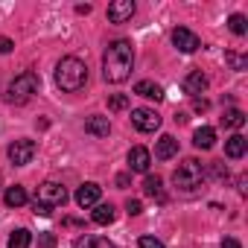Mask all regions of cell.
I'll return each mask as SVG.
<instances>
[{"instance_id":"obj_31","label":"cell","mask_w":248,"mask_h":248,"mask_svg":"<svg viewBox=\"0 0 248 248\" xmlns=\"http://www.w3.org/2000/svg\"><path fill=\"white\" fill-rule=\"evenodd\" d=\"M12 47H15V44H12V38H0V53H3V56H6V53H12Z\"/></svg>"},{"instance_id":"obj_15","label":"cell","mask_w":248,"mask_h":248,"mask_svg":"<svg viewBox=\"0 0 248 248\" xmlns=\"http://www.w3.org/2000/svg\"><path fill=\"white\" fill-rule=\"evenodd\" d=\"M135 93H138V96H143V99H155V102H161V99H164L161 85H155V82H149V79L138 82V85H135Z\"/></svg>"},{"instance_id":"obj_26","label":"cell","mask_w":248,"mask_h":248,"mask_svg":"<svg viewBox=\"0 0 248 248\" xmlns=\"http://www.w3.org/2000/svg\"><path fill=\"white\" fill-rule=\"evenodd\" d=\"M225 59L231 62V67H233V70H245V67H248V59H245V56H236V53H225Z\"/></svg>"},{"instance_id":"obj_34","label":"cell","mask_w":248,"mask_h":248,"mask_svg":"<svg viewBox=\"0 0 248 248\" xmlns=\"http://www.w3.org/2000/svg\"><path fill=\"white\" fill-rule=\"evenodd\" d=\"M126 184H129V175H126V172L117 175V187H126Z\"/></svg>"},{"instance_id":"obj_12","label":"cell","mask_w":248,"mask_h":248,"mask_svg":"<svg viewBox=\"0 0 248 248\" xmlns=\"http://www.w3.org/2000/svg\"><path fill=\"white\" fill-rule=\"evenodd\" d=\"M99 193H102V187L93 184V181H88V184H82V187L76 190V204H79V207H91V204L99 202Z\"/></svg>"},{"instance_id":"obj_33","label":"cell","mask_w":248,"mask_h":248,"mask_svg":"<svg viewBox=\"0 0 248 248\" xmlns=\"http://www.w3.org/2000/svg\"><path fill=\"white\" fill-rule=\"evenodd\" d=\"M213 172H216V175H219V178H228V170H225V167H222V164H219V161H216V164H213Z\"/></svg>"},{"instance_id":"obj_6","label":"cell","mask_w":248,"mask_h":248,"mask_svg":"<svg viewBox=\"0 0 248 248\" xmlns=\"http://www.w3.org/2000/svg\"><path fill=\"white\" fill-rule=\"evenodd\" d=\"M6 155L15 167H27L35 158V140H15V143H9Z\"/></svg>"},{"instance_id":"obj_21","label":"cell","mask_w":248,"mask_h":248,"mask_svg":"<svg viewBox=\"0 0 248 248\" xmlns=\"http://www.w3.org/2000/svg\"><path fill=\"white\" fill-rule=\"evenodd\" d=\"M27 199H30V196H27V190H24L21 184L9 187V190H6V196H3V202H6L9 207H21V204H27Z\"/></svg>"},{"instance_id":"obj_4","label":"cell","mask_w":248,"mask_h":248,"mask_svg":"<svg viewBox=\"0 0 248 248\" xmlns=\"http://www.w3.org/2000/svg\"><path fill=\"white\" fill-rule=\"evenodd\" d=\"M202 181H204V167H202L196 158L181 161L178 170L172 172V184H175L178 190H184V193H193L196 187H202Z\"/></svg>"},{"instance_id":"obj_17","label":"cell","mask_w":248,"mask_h":248,"mask_svg":"<svg viewBox=\"0 0 248 248\" xmlns=\"http://www.w3.org/2000/svg\"><path fill=\"white\" fill-rule=\"evenodd\" d=\"M213 143H216V132L210 126L196 129V135H193V146L196 149H213Z\"/></svg>"},{"instance_id":"obj_19","label":"cell","mask_w":248,"mask_h":248,"mask_svg":"<svg viewBox=\"0 0 248 248\" xmlns=\"http://www.w3.org/2000/svg\"><path fill=\"white\" fill-rule=\"evenodd\" d=\"M143 193L149 196V199H155V202H164L167 196H164V181L158 178V175H146V181H143Z\"/></svg>"},{"instance_id":"obj_18","label":"cell","mask_w":248,"mask_h":248,"mask_svg":"<svg viewBox=\"0 0 248 248\" xmlns=\"http://www.w3.org/2000/svg\"><path fill=\"white\" fill-rule=\"evenodd\" d=\"M245 149H248V140L242 138V135H233V138H228V143H225V155L228 158H242L245 155Z\"/></svg>"},{"instance_id":"obj_14","label":"cell","mask_w":248,"mask_h":248,"mask_svg":"<svg viewBox=\"0 0 248 248\" xmlns=\"http://www.w3.org/2000/svg\"><path fill=\"white\" fill-rule=\"evenodd\" d=\"M85 132H88V135H93V138H108L111 123H108V117H88Z\"/></svg>"},{"instance_id":"obj_8","label":"cell","mask_w":248,"mask_h":248,"mask_svg":"<svg viewBox=\"0 0 248 248\" xmlns=\"http://www.w3.org/2000/svg\"><path fill=\"white\" fill-rule=\"evenodd\" d=\"M172 44H175L181 53H196V50L202 47V38H199L193 30L178 27V30H172Z\"/></svg>"},{"instance_id":"obj_10","label":"cell","mask_w":248,"mask_h":248,"mask_svg":"<svg viewBox=\"0 0 248 248\" xmlns=\"http://www.w3.org/2000/svg\"><path fill=\"white\" fill-rule=\"evenodd\" d=\"M204 91H207V76H204L202 70L187 73V79H184V93L193 96V99H199V93H204Z\"/></svg>"},{"instance_id":"obj_24","label":"cell","mask_w":248,"mask_h":248,"mask_svg":"<svg viewBox=\"0 0 248 248\" xmlns=\"http://www.w3.org/2000/svg\"><path fill=\"white\" fill-rule=\"evenodd\" d=\"M228 27H231L233 35H245V32H248V21H245V15H231V18H228Z\"/></svg>"},{"instance_id":"obj_27","label":"cell","mask_w":248,"mask_h":248,"mask_svg":"<svg viewBox=\"0 0 248 248\" xmlns=\"http://www.w3.org/2000/svg\"><path fill=\"white\" fill-rule=\"evenodd\" d=\"M38 248H56V233H50V231L38 233Z\"/></svg>"},{"instance_id":"obj_3","label":"cell","mask_w":248,"mask_h":248,"mask_svg":"<svg viewBox=\"0 0 248 248\" xmlns=\"http://www.w3.org/2000/svg\"><path fill=\"white\" fill-rule=\"evenodd\" d=\"M38 88H41V76L32 73V70H24V73H18V76L9 82V88H6V102H9V105H24V102H30V99L38 93Z\"/></svg>"},{"instance_id":"obj_29","label":"cell","mask_w":248,"mask_h":248,"mask_svg":"<svg viewBox=\"0 0 248 248\" xmlns=\"http://www.w3.org/2000/svg\"><path fill=\"white\" fill-rule=\"evenodd\" d=\"M140 210H143V204H140L138 199H129V202H126V213H129V216H138Z\"/></svg>"},{"instance_id":"obj_13","label":"cell","mask_w":248,"mask_h":248,"mask_svg":"<svg viewBox=\"0 0 248 248\" xmlns=\"http://www.w3.org/2000/svg\"><path fill=\"white\" fill-rule=\"evenodd\" d=\"M178 155V140L172 138V135H164L161 140H158V146H155V158L158 161H170V158H175Z\"/></svg>"},{"instance_id":"obj_32","label":"cell","mask_w":248,"mask_h":248,"mask_svg":"<svg viewBox=\"0 0 248 248\" xmlns=\"http://www.w3.org/2000/svg\"><path fill=\"white\" fill-rule=\"evenodd\" d=\"M222 248H242V245H239L233 236H225V239H222Z\"/></svg>"},{"instance_id":"obj_5","label":"cell","mask_w":248,"mask_h":248,"mask_svg":"<svg viewBox=\"0 0 248 248\" xmlns=\"http://www.w3.org/2000/svg\"><path fill=\"white\" fill-rule=\"evenodd\" d=\"M35 202L47 204L50 210H53V207H62V204L67 202V190H64L59 181H44V184L38 187V196H35Z\"/></svg>"},{"instance_id":"obj_30","label":"cell","mask_w":248,"mask_h":248,"mask_svg":"<svg viewBox=\"0 0 248 248\" xmlns=\"http://www.w3.org/2000/svg\"><path fill=\"white\" fill-rule=\"evenodd\" d=\"M32 210H35L38 216H50V213H53V210H50L47 204H41V202H35V204H32Z\"/></svg>"},{"instance_id":"obj_20","label":"cell","mask_w":248,"mask_h":248,"mask_svg":"<svg viewBox=\"0 0 248 248\" xmlns=\"http://www.w3.org/2000/svg\"><path fill=\"white\" fill-rule=\"evenodd\" d=\"M114 216H117L114 204H96V207H93V213H91V219H93L96 225H111V222H114Z\"/></svg>"},{"instance_id":"obj_35","label":"cell","mask_w":248,"mask_h":248,"mask_svg":"<svg viewBox=\"0 0 248 248\" xmlns=\"http://www.w3.org/2000/svg\"><path fill=\"white\" fill-rule=\"evenodd\" d=\"M193 105H196V111H204V108H207V102H204V99H193Z\"/></svg>"},{"instance_id":"obj_9","label":"cell","mask_w":248,"mask_h":248,"mask_svg":"<svg viewBox=\"0 0 248 248\" xmlns=\"http://www.w3.org/2000/svg\"><path fill=\"white\" fill-rule=\"evenodd\" d=\"M135 15V0H114L108 6V21L111 24H126Z\"/></svg>"},{"instance_id":"obj_25","label":"cell","mask_w":248,"mask_h":248,"mask_svg":"<svg viewBox=\"0 0 248 248\" xmlns=\"http://www.w3.org/2000/svg\"><path fill=\"white\" fill-rule=\"evenodd\" d=\"M108 108H111V111H126V108H129V96H126V93L108 96Z\"/></svg>"},{"instance_id":"obj_11","label":"cell","mask_w":248,"mask_h":248,"mask_svg":"<svg viewBox=\"0 0 248 248\" xmlns=\"http://www.w3.org/2000/svg\"><path fill=\"white\" fill-rule=\"evenodd\" d=\"M149 164H152V155L146 146H135L129 152V170L132 172H149Z\"/></svg>"},{"instance_id":"obj_23","label":"cell","mask_w":248,"mask_h":248,"mask_svg":"<svg viewBox=\"0 0 248 248\" xmlns=\"http://www.w3.org/2000/svg\"><path fill=\"white\" fill-rule=\"evenodd\" d=\"M222 123H225L228 129H242V126H245V114H242L239 108H228L225 117H222Z\"/></svg>"},{"instance_id":"obj_28","label":"cell","mask_w":248,"mask_h":248,"mask_svg":"<svg viewBox=\"0 0 248 248\" xmlns=\"http://www.w3.org/2000/svg\"><path fill=\"white\" fill-rule=\"evenodd\" d=\"M138 248H164V242H161V239H155V236H140Z\"/></svg>"},{"instance_id":"obj_2","label":"cell","mask_w":248,"mask_h":248,"mask_svg":"<svg viewBox=\"0 0 248 248\" xmlns=\"http://www.w3.org/2000/svg\"><path fill=\"white\" fill-rule=\"evenodd\" d=\"M85 82H88V67H85L82 59L67 56V59L59 62V67H56V85H59L62 91L76 93V91L85 88Z\"/></svg>"},{"instance_id":"obj_7","label":"cell","mask_w":248,"mask_h":248,"mask_svg":"<svg viewBox=\"0 0 248 248\" xmlns=\"http://www.w3.org/2000/svg\"><path fill=\"white\" fill-rule=\"evenodd\" d=\"M132 126H135L138 132L149 135V132H158L161 117H158L152 108H135V111H132Z\"/></svg>"},{"instance_id":"obj_22","label":"cell","mask_w":248,"mask_h":248,"mask_svg":"<svg viewBox=\"0 0 248 248\" xmlns=\"http://www.w3.org/2000/svg\"><path fill=\"white\" fill-rule=\"evenodd\" d=\"M30 245H32V233L27 228H18L6 242V248H30Z\"/></svg>"},{"instance_id":"obj_16","label":"cell","mask_w":248,"mask_h":248,"mask_svg":"<svg viewBox=\"0 0 248 248\" xmlns=\"http://www.w3.org/2000/svg\"><path fill=\"white\" fill-rule=\"evenodd\" d=\"M73 248H114V242L99 236V233H85V236H79L73 242Z\"/></svg>"},{"instance_id":"obj_1","label":"cell","mask_w":248,"mask_h":248,"mask_svg":"<svg viewBox=\"0 0 248 248\" xmlns=\"http://www.w3.org/2000/svg\"><path fill=\"white\" fill-rule=\"evenodd\" d=\"M132 67H135V47H132V41L120 38V41L108 44L105 59H102V76H105V82H111V85L126 82L129 73H132Z\"/></svg>"}]
</instances>
